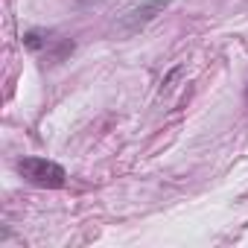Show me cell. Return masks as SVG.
Returning <instances> with one entry per match:
<instances>
[{
    "mask_svg": "<svg viewBox=\"0 0 248 248\" xmlns=\"http://www.w3.org/2000/svg\"><path fill=\"white\" fill-rule=\"evenodd\" d=\"M18 175L24 181H30L32 187H44V190H59L67 184V172L62 164L41 158V155H27L18 161Z\"/></svg>",
    "mask_w": 248,
    "mask_h": 248,
    "instance_id": "cell-1",
    "label": "cell"
},
{
    "mask_svg": "<svg viewBox=\"0 0 248 248\" xmlns=\"http://www.w3.org/2000/svg\"><path fill=\"white\" fill-rule=\"evenodd\" d=\"M170 3H172V0H143V3H138V6H132V9H126V12L120 15L117 30L123 35H135V32L146 30L158 15H164V9Z\"/></svg>",
    "mask_w": 248,
    "mask_h": 248,
    "instance_id": "cell-2",
    "label": "cell"
},
{
    "mask_svg": "<svg viewBox=\"0 0 248 248\" xmlns=\"http://www.w3.org/2000/svg\"><path fill=\"white\" fill-rule=\"evenodd\" d=\"M62 38H56L53 32H47V30H30L27 35H24V44L32 50V53H41V50H50L53 44H59Z\"/></svg>",
    "mask_w": 248,
    "mask_h": 248,
    "instance_id": "cell-3",
    "label": "cell"
}]
</instances>
